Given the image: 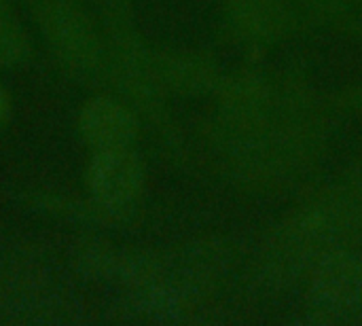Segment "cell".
<instances>
[{"label":"cell","instance_id":"obj_1","mask_svg":"<svg viewBox=\"0 0 362 326\" xmlns=\"http://www.w3.org/2000/svg\"><path fill=\"white\" fill-rule=\"evenodd\" d=\"M25 2L64 72L81 81H93L108 70V51L102 36L89 13L76 0Z\"/></svg>","mask_w":362,"mask_h":326},{"label":"cell","instance_id":"obj_2","mask_svg":"<svg viewBox=\"0 0 362 326\" xmlns=\"http://www.w3.org/2000/svg\"><path fill=\"white\" fill-rule=\"evenodd\" d=\"M144 161L134 146L91 151L85 170V187L102 206L127 219L144 191Z\"/></svg>","mask_w":362,"mask_h":326},{"label":"cell","instance_id":"obj_3","mask_svg":"<svg viewBox=\"0 0 362 326\" xmlns=\"http://www.w3.org/2000/svg\"><path fill=\"white\" fill-rule=\"evenodd\" d=\"M78 138L91 151L134 146L140 136V121L132 106L112 95H93L83 102L76 115Z\"/></svg>","mask_w":362,"mask_h":326},{"label":"cell","instance_id":"obj_4","mask_svg":"<svg viewBox=\"0 0 362 326\" xmlns=\"http://www.w3.org/2000/svg\"><path fill=\"white\" fill-rule=\"evenodd\" d=\"M233 25L248 36H274L286 25V6L282 0H229Z\"/></svg>","mask_w":362,"mask_h":326},{"label":"cell","instance_id":"obj_5","mask_svg":"<svg viewBox=\"0 0 362 326\" xmlns=\"http://www.w3.org/2000/svg\"><path fill=\"white\" fill-rule=\"evenodd\" d=\"M34 206L47 214L76 223H119L125 219L123 214L95 202L91 195L83 202L78 197H68L59 193H40L34 197Z\"/></svg>","mask_w":362,"mask_h":326},{"label":"cell","instance_id":"obj_6","mask_svg":"<svg viewBox=\"0 0 362 326\" xmlns=\"http://www.w3.org/2000/svg\"><path fill=\"white\" fill-rule=\"evenodd\" d=\"M32 42L19 15L8 0H0V68H13L28 62Z\"/></svg>","mask_w":362,"mask_h":326},{"label":"cell","instance_id":"obj_7","mask_svg":"<svg viewBox=\"0 0 362 326\" xmlns=\"http://www.w3.org/2000/svg\"><path fill=\"white\" fill-rule=\"evenodd\" d=\"M11 110H13V98L6 89V85L0 81V127L8 121Z\"/></svg>","mask_w":362,"mask_h":326}]
</instances>
